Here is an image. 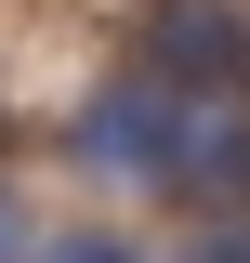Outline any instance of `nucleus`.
Instances as JSON below:
<instances>
[{"label":"nucleus","mask_w":250,"mask_h":263,"mask_svg":"<svg viewBox=\"0 0 250 263\" xmlns=\"http://www.w3.org/2000/svg\"><path fill=\"white\" fill-rule=\"evenodd\" d=\"M198 132H211V92L158 79V66H119V79H93V92H79V119H66V158L93 171V184H119V197H171V211H185Z\"/></svg>","instance_id":"f257e3e1"},{"label":"nucleus","mask_w":250,"mask_h":263,"mask_svg":"<svg viewBox=\"0 0 250 263\" xmlns=\"http://www.w3.org/2000/svg\"><path fill=\"white\" fill-rule=\"evenodd\" d=\"M132 66H158V79H185V92L237 105V92H250V0H145Z\"/></svg>","instance_id":"f03ea898"},{"label":"nucleus","mask_w":250,"mask_h":263,"mask_svg":"<svg viewBox=\"0 0 250 263\" xmlns=\"http://www.w3.org/2000/svg\"><path fill=\"white\" fill-rule=\"evenodd\" d=\"M171 263H250V211H198V237Z\"/></svg>","instance_id":"7ed1b4c3"},{"label":"nucleus","mask_w":250,"mask_h":263,"mask_svg":"<svg viewBox=\"0 0 250 263\" xmlns=\"http://www.w3.org/2000/svg\"><path fill=\"white\" fill-rule=\"evenodd\" d=\"M27 250H40V237H27V197L0 184V263H27Z\"/></svg>","instance_id":"20e7f679"}]
</instances>
